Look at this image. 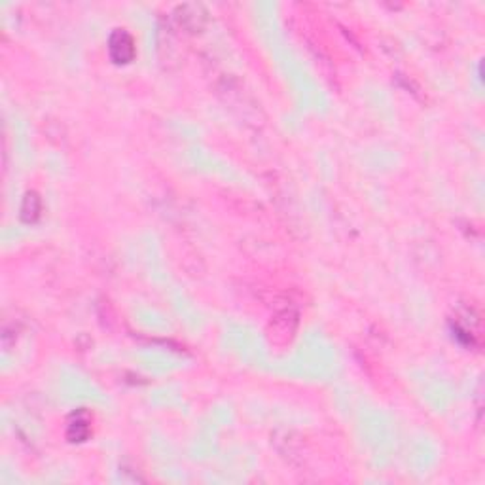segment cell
<instances>
[{
    "label": "cell",
    "instance_id": "3",
    "mask_svg": "<svg viewBox=\"0 0 485 485\" xmlns=\"http://www.w3.org/2000/svg\"><path fill=\"white\" fill-rule=\"evenodd\" d=\"M38 214H40V199L36 194H27L23 207H21V216H23L25 222H35Z\"/></svg>",
    "mask_w": 485,
    "mask_h": 485
},
{
    "label": "cell",
    "instance_id": "2",
    "mask_svg": "<svg viewBox=\"0 0 485 485\" xmlns=\"http://www.w3.org/2000/svg\"><path fill=\"white\" fill-rule=\"evenodd\" d=\"M91 434V419L87 416L86 411H78V413H72L69 419V427H67V438L70 442H86Z\"/></svg>",
    "mask_w": 485,
    "mask_h": 485
},
{
    "label": "cell",
    "instance_id": "1",
    "mask_svg": "<svg viewBox=\"0 0 485 485\" xmlns=\"http://www.w3.org/2000/svg\"><path fill=\"white\" fill-rule=\"evenodd\" d=\"M108 52L114 63H118V65L131 63V61L135 59V55H137L133 36L129 35L128 30L116 29L114 33L110 35Z\"/></svg>",
    "mask_w": 485,
    "mask_h": 485
}]
</instances>
